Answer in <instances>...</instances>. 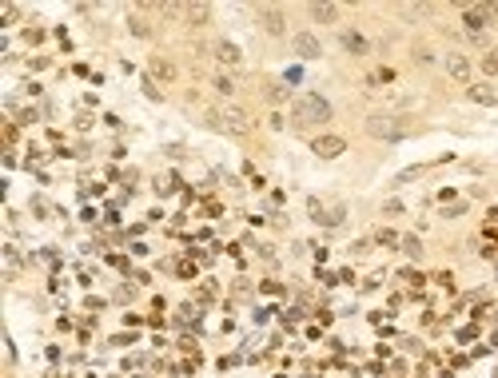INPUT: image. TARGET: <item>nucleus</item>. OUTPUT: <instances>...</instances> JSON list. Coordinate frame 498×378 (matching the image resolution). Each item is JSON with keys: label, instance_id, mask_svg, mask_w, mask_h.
Wrapping results in <instances>:
<instances>
[{"label": "nucleus", "instance_id": "nucleus-1", "mask_svg": "<svg viewBox=\"0 0 498 378\" xmlns=\"http://www.w3.org/2000/svg\"><path fill=\"white\" fill-rule=\"evenodd\" d=\"M207 124H212L215 131H232V136H247L251 131V112L239 108V104H220V108L207 112Z\"/></svg>", "mask_w": 498, "mask_h": 378}, {"label": "nucleus", "instance_id": "nucleus-18", "mask_svg": "<svg viewBox=\"0 0 498 378\" xmlns=\"http://www.w3.org/2000/svg\"><path fill=\"white\" fill-rule=\"evenodd\" d=\"M427 12H431V4H403V16H411V20L427 16Z\"/></svg>", "mask_w": 498, "mask_h": 378}, {"label": "nucleus", "instance_id": "nucleus-3", "mask_svg": "<svg viewBox=\"0 0 498 378\" xmlns=\"http://www.w3.org/2000/svg\"><path fill=\"white\" fill-rule=\"evenodd\" d=\"M367 136L395 144V139L407 136V119H403V116H391V112H371V116H367Z\"/></svg>", "mask_w": 498, "mask_h": 378}, {"label": "nucleus", "instance_id": "nucleus-4", "mask_svg": "<svg viewBox=\"0 0 498 378\" xmlns=\"http://www.w3.org/2000/svg\"><path fill=\"white\" fill-rule=\"evenodd\" d=\"M311 151H315L319 159H335L347 151V139L343 136H315L311 139Z\"/></svg>", "mask_w": 498, "mask_h": 378}, {"label": "nucleus", "instance_id": "nucleus-13", "mask_svg": "<svg viewBox=\"0 0 498 378\" xmlns=\"http://www.w3.org/2000/svg\"><path fill=\"white\" fill-rule=\"evenodd\" d=\"M470 99H475V104H498L494 88H487V84H470Z\"/></svg>", "mask_w": 498, "mask_h": 378}, {"label": "nucleus", "instance_id": "nucleus-17", "mask_svg": "<svg viewBox=\"0 0 498 378\" xmlns=\"http://www.w3.org/2000/svg\"><path fill=\"white\" fill-rule=\"evenodd\" d=\"M482 72H487V76H498V48H490L487 56H482Z\"/></svg>", "mask_w": 498, "mask_h": 378}, {"label": "nucleus", "instance_id": "nucleus-8", "mask_svg": "<svg viewBox=\"0 0 498 378\" xmlns=\"http://www.w3.org/2000/svg\"><path fill=\"white\" fill-rule=\"evenodd\" d=\"M295 52H299L303 60H319L323 48H319V40L311 36V32H295Z\"/></svg>", "mask_w": 498, "mask_h": 378}, {"label": "nucleus", "instance_id": "nucleus-22", "mask_svg": "<svg viewBox=\"0 0 498 378\" xmlns=\"http://www.w3.org/2000/svg\"><path fill=\"white\" fill-rule=\"evenodd\" d=\"M482 9H487V20H490V24H498V4H482Z\"/></svg>", "mask_w": 498, "mask_h": 378}, {"label": "nucleus", "instance_id": "nucleus-12", "mask_svg": "<svg viewBox=\"0 0 498 378\" xmlns=\"http://www.w3.org/2000/svg\"><path fill=\"white\" fill-rule=\"evenodd\" d=\"M183 16L192 20V24H207V20H212V9H207V4H183Z\"/></svg>", "mask_w": 498, "mask_h": 378}, {"label": "nucleus", "instance_id": "nucleus-2", "mask_svg": "<svg viewBox=\"0 0 498 378\" xmlns=\"http://www.w3.org/2000/svg\"><path fill=\"white\" fill-rule=\"evenodd\" d=\"M291 112H295V124H303V128H315V124H327V119H331V104H327L319 92H299Z\"/></svg>", "mask_w": 498, "mask_h": 378}, {"label": "nucleus", "instance_id": "nucleus-14", "mask_svg": "<svg viewBox=\"0 0 498 378\" xmlns=\"http://www.w3.org/2000/svg\"><path fill=\"white\" fill-rule=\"evenodd\" d=\"M343 48L347 52H367V40L359 32H343Z\"/></svg>", "mask_w": 498, "mask_h": 378}, {"label": "nucleus", "instance_id": "nucleus-19", "mask_svg": "<svg viewBox=\"0 0 498 378\" xmlns=\"http://www.w3.org/2000/svg\"><path fill=\"white\" fill-rule=\"evenodd\" d=\"M215 88L224 92V96H232V92H235V84H232L227 76H215Z\"/></svg>", "mask_w": 498, "mask_h": 378}, {"label": "nucleus", "instance_id": "nucleus-9", "mask_svg": "<svg viewBox=\"0 0 498 378\" xmlns=\"http://www.w3.org/2000/svg\"><path fill=\"white\" fill-rule=\"evenodd\" d=\"M462 24H467L470 36H482V28L490 24V20H487V9H482V4H478V9H467V12H462Z\"/></svg>", "mask_w": 498, "mask_h": 378}, {"label": "nucleus", "instance_id": "nucleus-15", "mask_svg": "<svg viewBox=\"0 0 498 378\" xmlns=\"http://www.w3.org/2000/svg\"><path fill=\"white\" fill-rule=\"evenodd\" d=\"M152 76L172 80V76H175V64H168V60H160V56H156V60H152Z\"/></svg>", "mask_w": 498, "mask_h": 378}, {"label": "nucleus", "instance_id": "nucleus-7", "mask_svg": "<svg viewBox=\"0 0 498 378\" xmlns=\"http://www.w3.org/2000/svg\"><path fill=\"white\" fill-rule=\"evenodd\" d=\"M447 72H450L455 80H462V84H470V76H475V64H470L462 52H450V56H447Z\"/></svg>", "mask_w": 498, "mask_h": 378}, {"label": "nucleus", "instance_id": "nucleus-20", "mask_svg": "<svg viewBox=\"0 0 498 378\" xmlns=\"http://www.w3.org/2000/svg\"><path fill=\"white\" fill-rule=\"evenodd\" d=\"M128 24H132V32H136V36H148V32H152V28H148V24H144V20H140V16H132V20H128Z\"/></svg>", "mask_w": 498, "mask_h": 378}, {"label": "nucleus", "instance_id": "nucleus-16", "mask_svg": "<svg viewBox=\"0 0 498 378\" xmlns=\"http://www.w3.org/2000/svg\"><path fill=\"white\" fill-rule=\"evenodd\" d=\"M383 104H386V108H411L415 99H411V96H399V92H386V96H383Z\"/></svg>", "mask_w": 498, "mask_h": 378}, {"label": "nucleus", "instance_id": "nucleus-21", "mask_svg": "<svg viewBox=\"0 0 498 378\" xmlns=\"http://www.w3.org/2000/svg\"><path fill=\"white\" fill-rule=\"evenodd\" d=\"M267 99H271V104H279V99H283V88H279V84H271V88H267Z\"/></svg>", "mask_w": 498, "mask_h": 378}, {"label": "nucleus", "instance_id": "nucleus-10", "mask_svg": "<svg viewBox=\"0 0 498 378\" xmlns=\"http://www.w3.org/2000/svg\"><path fill=\"white\" fill-rule=\"evenodd\" d=\"M212 52H215V60H220V64H227V68H235V64H239V48H235L232 40H220Z\"/></svg>", "mask_w": 498, "mask_h": 378}, {"label": "nucleus", "instance_id": "nucleus-5", "mask_svg": "<svg viewBox=\"0 0 498 378\" xmlns=\"http://www.w3.org/2000/svg\"><path fill=\"white\" fill-rule=\"evenodd\" d=\"M255 16H259V24H264L267 32H271V36H283L287 32V16L279 9H275V4H264V9H255Z\"/></svg>", "mask_w": 498, "mask_h": 378}, {"label": "nucleus", "instance_id": "nucleus-6", "mask_svg": "<svg viewBox=\"0 0 498 378\" xmlns=\"http://www.w3.org/2000/svg\"><path fill=\"white\" fill-rule=\"evenodd\" d=\"M311 215H315V223H327V227H339V223H343V203H331V207H323L319 199H311Z\"/></svg>", "mask_w": 498, "mask_h": 378}, {"label": "nucleus", "instance_id": "nucleus-11", "mask_svg": "<svg viewBox=\"0 0 498 378\" xmlns=\"http://www.w3.org/2000/svg\"><path fill=\"white\" fill-rule=\"evenodd\" d=\"M311 20H315V24H335L339 20V4H311Z\"/></svg>", "mask_w": 498, "mask_h": 378}]
</instances>
